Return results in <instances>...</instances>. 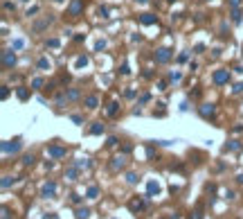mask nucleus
Wrapping results in <instances>:
<instances>
[{"label":"nucleus","instance_id":"1","mask_svg":"<svg viewBox=\"0 0 243 219\" xmlns=\"http://www.w3.org/2000/svg\"><path fill=\"white\" fill-rule=\"evenodd\" d=\"M81 9H83V0H72L70 2V9H68V14H70L72 18H77L81 14Z\"/></svg>","mask_w":243,"mask_h":219},{"label":"nucleus","instance_id":"2","mask_svg":"<svg viewBox=\"0 0 243 219\" xmlns=\"http://www.w3.org/2000/svg\"><path fill=\"white\" fill-rule=\"evenodd\" d=\"M227 81H230V72L227 70H216L214 72V84L221 86V84H227Z\"/></svg>","mask_w":243,"mask_h":219},{"label":"nucleus","instance_id":"3","mask_svg":"<svg viewBox=\"0 0 243 219\" xmlns=\"http://www.w3.org/2000/svg\"><path fill=\"white\" fill-rule=\"evenodd\" d=\"M14 63H16V54L12 50H5L2 52V66H5V68H12Z\"/></svg>","mask_w":243,"mask_h":219},{"label":"nucleus","instance_id":"4","mask_svg":"<svg viewBox=\"0 0 243 219\" xmlns=\"http://www.w3.org/2000/svg\"><path fill=\"white\" fill-rule=\"evenodd\" d=\"M169 59H171V50H167V47H162V50L155 52V61L158 63H167Z\"/></svg>","mask_w":243,"mask_h":219},{"label":"nucleus","instance_id":"5","mask_svg":"<svg viewBox=\"0 0 243 219\" xmlns=\"http://www.w3.org/2000/svg\"><path fill=\"white\" fill-rule=\"evenodd\" d=\"M23 145H21V140H14V142H2V151L5 154H9V151H12V154H16L18 149H21Z\"/></svg>","mask_w":243,"mask_h":219},{"label":"nucleus","instance_id":"6","mask_svg":"<svg viewBox=\"0 0 243 219\" xmlns=\"http://www.w3.org/2000/svg\"><path fill=\"white\" fill-rule=\"evenodd\" d=\"M47 154L52 158H63L65 156V147H47Z\"/></svg>","mask_w":243,"mask_h":219},{"label":"nucleus","instance_id":"7","mask_svg":"<svg viewBox=\"0 0 243 219\" xmlns=\"http://www.w3.org/2000/svg\"><path fill=\"white\" fill-rule=\"evenodd\" d=\"M124 165H126V158L124 156H117V158H113V163H110V169H124Z\"/></svg>","mask_w":243,"mask_h":219},{"label":"nucleus","instance_id":"8","mask_svg":"<svg viewBox=\"0 0 243 219\" xmlns=\"http://www.w3.org/2000/svg\"><path fill=\"white\" fill-rule=\"evenodd\" d=\"M56 194V183H45L43 185V197H54Z\"/></svg>","mask_w":243,"mask_h":219},{"label":"nucleus","instance_id":"9","mask_svg":"<svg viewBox=\"0 0 243 219\" xmlns=\"http://www.w3.org/2000/svg\"><path fill=\"white\" fill-rule=\"evenodd\" d=\"M200 115L203 118H212L214 115V104H203L200 106Z\"/></svg>","mask_w":243,"mask_h":219},{"label":"nucleus","instance_id":"10","mask_svg":"<svg viewBox=\"0 0 243 219\" xmlns=\"http://www.w3.org/2000/svg\"><path fill=\"white\" fill-rule=\"evenodd\" d=\"M86 106H88V109H97V106H99V97H97V95L86 97Z\"/></svg>","mask_w":243,"mask_h":219},{"label":"nucleus","instance_id":"11","mask_svg":"<svg viewBox=\"0 0 243 219\" xmlns=\"http://www.w3.org/2000/svg\"><path fill=\"white\" fill-rule=\"evenodd\" d=\"M77 169H79L77 165L68 167V169H65V178H68V181H77Z\"/></svg>","mask_w":243,"mask_h":219},{"label":"nucleus","instance_id":"12","mask_svg":"<svg viewBox=\"0 0 243 219\" xmlns=\"http://www.w3.org/2000/svg\"><path fill=\"white\" fill-rule=\"evenodd\" d=\"M140 21H142L144 25H153V23H155V16H153V14H142Z\"/></svg>","mask_w":243,"mask_h":219},{"label":"nucleus","instance_id":"13","mask_svg":"<svg viewBox=\"0 0 243 219\" xmlns=\"http://www.w3.org/2000/svg\"><path fill=\"white\" fill-rule=\"evenodd\" d=\"M88 215H90L88 208H79V210H77V219H88Z\"/></svg>","mask_w":243,"mask_h":219},{"label":"nucleus","instance_id":"14","mask_svg":"<svg viewBox=\"0 0 243 219\" xmlns=\"http://www.w3.org/2000/svg\"><path fill=\"white\" fill-rule=\"evenodd\" d=\"M90 133H92V136H99V133H104V124H99V122H97V124H92Z\"/></svg>","mask_w":243,"mask_h":219},{"label":"nucleus","instance_id":"15","mask_svg":"<svg viewBox=\"0 0 243 219\" xmlns=\"http://www.w3.org/2000/svg\"><path fill=\"white\" fill-rule=\"evenodd\" d=\"M97 194H99V187H97V185H90V187H88V199H97Z\"/></svg>","mask_w":243,"mask_h":219},{"label":"nucleus","instance_id":"16","mask_svg":"<svg viewBox=\"0 0 243 219\" xmlns=\"http://www.w3.org/2000/svg\"><path fill=\"white\" fill-rule=\"evenodd\" d=\"M158 192H160V185L155 183V181H151L149 183V194H158Z\"/></svg>","mask_w":243,"mask_h":219},{"label":"nucleus","instance_id":"17","mask_svg":"<svg viewBox=\"0 0 243 219\" xmlns=\"http://www.w3.org/2000/svg\"><path fill=\"white\" fill-rule=\"evenodd\" d=\"M126 181H129V183L133 185V183H138V181H140V176L135 174V172H129V174H126Z\"/></svg>","mask_w":243,"mask_h":219},{"label":"nucleus","instance_id":"18","mask_svg":"<svg viewBox=\"0 0 243 219\" xmlns=\"http://www.w3.org/2000/svg\"><path fill=\"white\" fill-rule=\"evenodd\" d=\"M142 208H144V201H131V210H133V212L142 210Z\"/></svg>","mask_w":243,"mask_h":219},{"label":"nucleus","instance_id":"19","mask_svg":"<svg viewBox=\"0 0 243 219\" xmlns=\"http://www.w3.org/2000/svg\"><path fill=\"white\" fill-rule=\"evenodd\" d=\"M239 147H241V145H239V142H236V140H232V142H230V145H225V151H236Z\"/></svg>","mask_w":243,"mask_h":219},{"label":"nucleus","instance_id":"20","mask_svg":"<svg viewBox=\"0 0 243 219\" xmlns=\"http://www.w3.org/2000/svg\"><path fill=\"white\" fill-rule=\"evenodd\" d=\"M232 21H234V23H241V12H239V9H232Z\"/></svg>","mask_w":243,"mask_h":219},{"label":"nucleus","instance_id":"21","mask_svg":"<svg viewBox=\"0 0 243 219\" xmlns=\"http://www.w3.org/2000/svg\"><path fill=\"white\" fill-rule=\"evenodd\" d=\"M38 68H41V70H50V61H47V59H41V61H38Z\"/></svg>","mask_w":243,"mask_h":219},{"label":"nucleus","instance_id":"22","mask_svg":"<svg viewBox=\"0 0 243 219\" xmlns=\"http://www.w3.org/2000/svg\"><path fill=\"white\" fill-rule=\"evenodd\" d=\"M0 185H2V187H9V185H14V178H12V176H5Z\"/></svg>","mask_w":243,"mask_h":219},{"label":"nucleus","instance_id":"23","mask_svg":"<svg viewBox=\"0 0 243 219\" xmlns=\"http://www.w3.org/2000/svg\"><path fill=\"white\" fill-rule=\"evenodd\" d=\"M65 97H68V100H77V97H79V90H74V88H72V90H68Z\"/></svg>","mask_w":243,"mask_h":219},{"label":"nucleus","instance_id":"24","mask_svg":"<svg viewBox=\"0 0 243 219\" xmlns=\"http://www.w3.org/2000/svg\"><path fill=\"white\" fill-rule=\"evenodd\" d=\"M16 95H18V100H27V90H25V88H18Z\"/></svg>","mask_w":243,"mask_h":219},{"label":"nucleus","instance_id":"25","mask_svg":"<svg viewBox=\"0 0 243 219\" xmlns=\"http://www.w3.org/2000/svg\"><path fill=\"white\" fill-rule=\"evenodd\" d=\"M86 63H88V56H79V59H77V66H79V68H83Z\"/></svg>","mask_w":243,"mask_h":219},{"label":"nucleus","instance_id":"26","mask_svg":"<svg viewBox=\"0 0 243 219\" xmlns=\"http://www.w3.org/2000/svg\"><path fill=\"white\" fill-rule=\"evenodd\" d=\"M115 113H117V102H113L108 106V115H115Z\"/></svg>","mask_w":243,"mask_h":219},{"label":"nucleus","instance_id":"27","mask_svg":"<svg viewBox=\"0 0 243 219\" xmlns=\"http://www.w3.org/2000/svg\"><path fill=\"white\" fill-rule=\"evenodd\" d=\"M34 163V156H23V165L27 167V165H32Z\"/></svg>","mask_w":243,"mask_h":219},{"label":"nucleus","instance_id":"28","mask_svg":"<svg viewBox=\"0 0 243 219\" xmlns=\"http://www.w3.org/2000/svg\"><path fill=\"white\" fill-rule=\"evenodd\" d=\"M77 167H90V160H77Z\"/></svg>","mask_w":243,"mask_h":219},{"label":"nucleus","instance_id":"29","mask_svg":"<svg viewBox=\"0 0 243 219\" xmlns=\"http://www.w3.org/2000/svg\"><path fill=\"white\" fill-rule=\"evenodd\" d=\"M32 86H34V88H41V86H43V79H41V77H36V79L32 81Z\"/></svg>","mask_w":243,"mask_h":219},{"label":"nucleus","instance_id":"30","mask_svg":"<svg viewBox=\"0 0 243 219\" xmlns=\"http://www.w3.org/2000/svg\"><path fill=\"white\" fill-rule=\"evenodd\" d=\"M23 45H25L23 41H14V43H12V47H14V50H23Z\"/></svg>","mask_w":243,"mask_h":219},{"label":"nucleus","instance_id":"31","mask_svg":"<svg viewBox=\"0 0 243 219\" xmlns=\"http://www.w3.org/2000/svg\"><path fill=\"white\" fill-rule=\"evenodd\" d=\"M187 59H189V54H187V52H182V54L178 56V61H180V63H185V61H187Z\"/></svg>","mask_w":243,"mask_h":219},{"label":"nucleus","instance_id":"32","mask_svg":"<svg viewBox=\"0 0 243 219\" xmlns=\"http://www.w3.org/2000/svg\"><path fill=\"white\" fill-rule=\"evenodd\" d=\"M239 5H241V0H230V7L232 9H239Z\"/></svg>","mask_w":243,"mask_h":219},{"label":"nucleus","instance_id":"33","mask_svg":"<svg viewBox=\"0 0 243 219\" xmlns=\"http://www.w3.org/2000/svg\"><path fill=\"white\" fill-rule=\"evenodd\" d=\"M72 122H74V124H81L83 118H81V115H72Z\"/></svg>","mask_w":243,"mask_h":219},{"label":"nucleus","instance_id":"34","mask_svg":"<svg viewBox=\"0 0 243 219\" xmlns=\"http://www.w3.org/2000/svg\"><path fill=\"white\" fill-rule=\"evenodd\" d=\"M7 95H9V90H7V86H2V90H0V97H2V100H7Z\"/></svg>","mask_w":243,"mask_h":219},{"label":"nucleus","instance_id":"35","mask_svg":"<svg viewBox=\"0 0 243 219\" xmlns=\"http://www.w3.org/2000/svg\"><path fill=\"white\" fill-rule=\"evenodd\" d=\"M47 45H50V47H59V41H56V39H50V41H47Z\"/></svg>","mask_w":243,"mask_h":219},{"label":"nucleus","instance_id":"36","mask_svg":"<svg viewBox=\"0 0 243 219\" xmlns=\"http://www.w3.org/2000/svg\"><path fill=\"white\" fill-rule=\"evenodd\" d=\"M70 199H72L74 203H81V197H79V194H70Z\"/></svg>","mask_w":243,"mask_h":219},{"label":"nucleus","instance_id":"37","mask_svg":"<svg viewBox=\"0 0 243 219\" xmlns=\"http://www.w3.org/2000/svg\"><path fill=\"white\" fill-rule=\"evenodd\" d=\"M108 147H113V145H117V138H108V142H106Z\"/></svg>","mask_w":243,"mask_h":219},{"label":"nucleus","instance_id":"38","mask_svg":"<svg viewBox=\"0 0 243 219\" xmlns=\"http://www.w3.org/2000/svg\"><path fill=\"white\" fill-rule=\"evenodd\" d=\"M99 14H101L104 18H108V9H106V7H101V9H99Z\"/></svg>","mask_w":243,"mask_h":219},{"label":"nucleus","instance_id":"39","mask_svg":"<svg viewBox=\"0 0 243 219\" xmlns=\"http://www.w3.org/2000/svg\"><path fill=\"white\" fill-rule=\"evenodd\" d=\"M180 79V72H171V81H178Z\"/></svg>","mask_w":243,"mask_h":219},{"label":"nucleus","instance_id":"40","mask_svg":"<svg viewBox=\"0 0 243 219\" xmlns=\"http://www.w3.org/2000/svg\"><path fill=\"white\" fill-rule=\"evenodd\" d=\"M234 93H243V84H236V86H234Z\"/></svg>","mask_w":243,"mask_h":219},{"label":"nucleus","instance_id":"41","mask_svg":"<svg viewBox=\"0 0 243 219\" xmlns=\"http://www.w3.org/2000/svg\"><path fill=\"white\" fill-rule=\"evenodd\" d=\"M236 181H239V183L243 185V174H239V176H236Z\"/></svg>","mask_w":243,"mask_h":219},{"label":"nucleus","instance_id":"42","mask_svg":"<svg viewBox=\"0 0 243 219\" xmlns=\"http://www.w3.org/2000/svg\"><path fill=\"white\" fill-rule=\"evenodd\" d=\"M138 2H147V0H138Z\"/></svg>","mask_w":243,"mask_h":219},{"label":"nucleus","instance_id":"43","mask_svg":"<svg viewBox=\"0 0 243 219\" xmlns=\"http://www.w3.org/2000/svg\"><path fill=\"white\" fill-rule=\"evenodd\" d=\"M169 2H176V0H169Z\"/></svg>","mask_w":243,"mask_h":219},{"label":"nucleus","instance_id":"44","mask_svg":"<svg viewBox=\"0 0 243 219\" xmlns=\"http://www.w3.org/2000/svg\"><path fill=\"white\" fill-rule=\"evenodd\" d=\"M54 2H61V0H54Z\"/></svg>","mask_w":243,"mask_h":219},{"label":"nucleus","instance_id":"45","mask_svg":"<svg viewBox=\"0 0 243 219\" xmlns=\"http://www.w3.org/2000/svg\"><path fill=\"white\" fill-rule=\"evenodd\" d=\"M25 2H27V0H25Z\"/></svg>","mask_w":243,"mask_h":219}]
</instances>
